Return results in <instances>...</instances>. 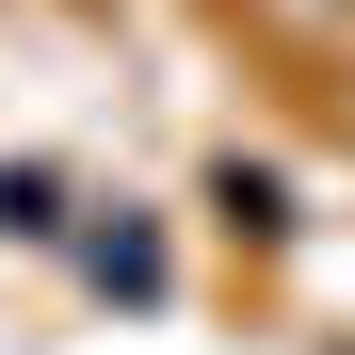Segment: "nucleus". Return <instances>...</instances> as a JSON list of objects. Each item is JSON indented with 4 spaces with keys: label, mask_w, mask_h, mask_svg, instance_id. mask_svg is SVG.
Returning <instances> with one entry per match:
<instances>
[{
    "label": "nucleus",
    "mask_w": 355,
    "mask_h": 355,
    "mask_svg": "<svg viewBox=\"0 0 355 355\" xmlns=\"http://www.w3.org/2000/svg\"><path fill=\"white\" fill-rule=\"evenodd\" d=\"M97 291H162V243H146V226H97Z\"/></svg>",
    "instance_id": "nucleus-1"
}]
</instances>
